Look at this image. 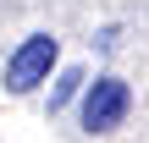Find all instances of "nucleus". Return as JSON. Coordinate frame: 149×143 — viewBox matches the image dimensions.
I'll list each match as a JSON object with an SVG mask.
<instances>
[{
	"label": "nucleus",
	"instance_id": "1",
	"mask_svg": "<svg viewBox=\"0 0 149 143\" xmlns=\"http://www.w3.org/2000/svg\"><path fill=\"white\" fill-rule=\"evenodd\" d=\"M127 110H133V88H127L122 77H94V83H83V127H88L94 138L116 132V127L127 121Z\"/></svg>",
	"mask_w": 149,
	"mask_h": 143
},
{
	"label": "nucleus",
	"instance_id": "3",
	"mask_svg": "<svg viewBox=\"0 0 149 143\" xmlns=\"http://www.w3.org/2000/svg\"><path fill=\"white\" fill-rule=\"evenodd\" d=\"M83 83H88V77H83V72H77V66H66V72H61V77H55V88H50V110H61V105H72V99H77V88H83Z\"/></svg>",
	"mask_w": 149,
	"mask_h": 143
},
{
	"label": "nucleus",
	"instance_id": "2",
	"mask_svg": "<svg viewBox=\"0 0 149 143\" xmlns=\"http://www.w3.org/2000/svg\"><path fill=\"white\" fill-rule=\"evenodd\" d=\"M50 66H55V33H28V39L11 50V61H6V94L39 88V83L50 77Z\"/></svg>",
	"mask_w": 149,
	"mask_h": 143
}]
</instances>
